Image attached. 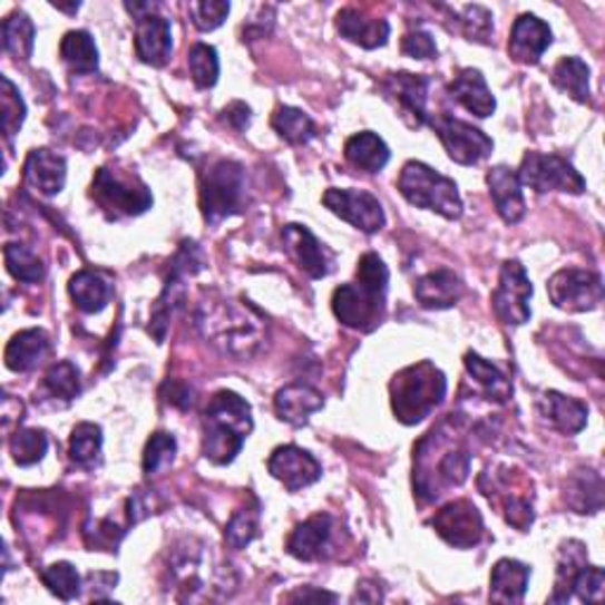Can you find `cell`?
Listing matches in <instances>:
<instances>
[{
	"label": "cell",
	"instance_id": "4",
	"mask_svg": "<svg viewBox=\"0 0 605 605\" xmlns=\"http://www.w3.org/2000/svg\"><path fill=\"white\" fill-rule=\"evenodd\" d=\"M251 431V404L234 390H218L204 412V457L216 466L232 463Z\"/></svg>",
	"mask_w": 605,
	"mask_h": 605
},
{
	"label": "cell",
	"instance_id": "5",
	"mask_svg": "<svg viewBox=\"0 0 605 605\" xmlns=\"http://www.w3.org/2000/svg\"><path fill=\"white\" fill-rule=\"evenodd\" d=\"M445 393L447 379L431 360L404 367L390 381V404L396 419L404 426H417L431 417L445 400Z\"/></svg>",
	"mask_w": 605,
	"mask_h": 605
},
{
	"label": "cell",
	"instance_id": "53",
	"mask_svg": "<svg viewBox=\"0 0 605 605\" xmlns=\"http://www.w3.org/2000/svg\"><path fill=\"white\" fill-rule=\"evenodd\" d=\"M192 396H194L192 388L185 383H178V381H166L162 388V398L175 407H180V409H189L194 404Z\"/></svg>",
	"mask_w": 605,
	"mask_h": 605
},
{
	"label": "cell",
	"instance_id": "34",
	"mask_svg": "<svg viewBox=\"0 0 605 605\" xmlns=\"http://www.w3.org/2000/svg\"><path fill=\"white\" fill-rule=\"evenodd\" d=\"M463 364H466V372L474 377V381L480 386V390L487 396V400H492L497 404H504V402L511 400L514 383L504 372H499V369L492 362H487L478 353H466Z\"/></svg>",
	"mask_w": 605,
	"mask_h": 605
},
{
	"label": "cell",
	"instance_id": "30",
	"mask_svg": "<svg viewBox=\"0 0 605 605\" xmlns=\"http://www.w3.org/2000/svg\"><path fill=\"white\" fill-rule=\"evenodd\" d=\"M530 568L520 560L501 558L495 563L490 575V601L495 603H523L525 592H528Z\"/></svg>",
	"mask_w": 605,
	"mask_h": 605
},
{
	"label": "cell",
	"instance_id": "55",
	"mask_svg": "<svg viewBox=\"0 0 605 605\" xmlns=\"http://www.w3.org/2000/svg\"><path fill=\"white\" fill-rule=\"evenodd\" d=\"M286 601H339L336 594H331V592H312V589H299L294 594H289Z\"/></svg>",
	"mask_w": 605,
	"mask_h": 605
},
{
	"label": "cell",
	"instance_id": "1",
	"mask_svg": "<svg viewBox=\"0 0 605 605\" xmlns=\"http://www.w3.org/2000/svg\"><path fill=\"white\" fill-rule=\"evenodd\" d=\"M471 459L468 436L450 414L414 445V497L431 504L463 485L471 474Z\"/></svg>",
	"mask_w": 605,
	"mask_h": 605
},
{
	"label": "cell",
	"instance_id": "28",
	"mask_svg": "<svg viewBox=\"0 0 605 605\" xmlns=\"http://www.w3.org/2000/svg\"><path fill=\"white\" fill-rule=\"evenodd\" d=\"M324 407V398L320 390L305 383H291L277 390L275 396V412L282 421L291 426L308 423L310 414H315L318 409Z\"/></svg>",
	"mask_w": 605,
	"mask_h": 605
},
{
	"label": "cell",
	"instance_id": "18",
	"mask_svg": "<svg viewBox=\"0 0 605 605\" xmlns=\"http://www.w3.org/2000/svg\"><path fill=\"white\" fill-rule=\"evenodd\" d=\"M267 471L277 478L289 492H299L303 487L315 485L322 478V463L296 445L277 447L267 459Z\"/></svg>",
	"mask_w": 605,
	"mask_h": 605
},
{
	"label": "cell",
	"instance_id": "23",
	"mask_svg": "<svg viewBox=\"0 0 605 605\" xmlns=\"http://www.w3.org/2000/svg\"><path fill=\"white\" fill-rule=\"evenodd\" d=\"M487 187L506 225H516L525 216V197L518 173L509 166H495L487 170Z\"/></svg>",
	"mask_w": 605,
	"mask_h": 605
},
{
	"label": "cell",
	"instance_id": "49",
	"mask_svg": "<svg viewBox=\"0 0 605 605\" xmlns=\"http://www.w3.org/2000/svg\"><path fill=\"white\" fill-rule=\"evenodd\" d=\"M459 27L468 41L476 43H490V38L495 33L492 25V12L482 8V6H468L459 14Z\"/></svg>",
	"mask_w": 605,
	"mask_h": 605
},
{
	"label": "cell",
	"instance_id": "40",
	"mask_svg": "<svg viewBox=\"0 0 605 605\" xmlns=\"http://www.w3.org/2000/svg\"><path fill=\"white\" fill-rule=\"evenodd\" d=\"M6 267L10 275L17 280V282H25V284H36L41 282L43 275H46V267H43V261L36 256V251H31L29 246L25 244H8L6 251Z\"/></svg>",
	"mask_w": 605,
	"mask_h": 605
},
{
	"label": "cell",
	"instance_id": "8",
	"mask_svg": "<svg viewBox=\"0 0 605 605\" xmlns=\"http://www.w3.org/2000/svg\"><path fill=\"white\" fill-rule=\"evenodd\" d=\"M90 197L107 213L109 221L143 216L154 204L149 187L138 175H124L107 166L95 173Z\"/></svg>",
	"mask_w": 605,
	"mask_h": 605
},
{
	"label": "cell",
	"instance_id": "6",
	"mask_svg": "<svg viewBox=\"0 0 605 605\" xmlns=\"http://www.w3.org/2000/svg\"><path fill=\"white\" fill-rule=\"evenodd\" d=\"M398 189L417 208L436 211L447 221H457L461 216L463 204L457 183L421 162L404 164L398 178Z\"/></svg>",
	"mask_w": 605,
	"mask_h": 605
},
{
	"label": "cell",
	"instance_id": "37",
	"mask_svg": "<svg viewBox=\"0 0 605 605\" xmlns=\"http://www.w3.org/2000/svg\"><path fill=\"white\" fill-rule=\"evenodd\" d=\"M565 501L577 514H598L603 506V480L596 471H579L568 482Z\"/></svg>",
	"mask_w": 605,
	"mask_h": 605
},
{
	"label": "cell",
	"instance_id": "51",
	"mask_svg": "<svg viewBox=\"0 0 605 605\" xmlns=\"http://www.w3.org/2000/svg\"><path fill=\"white\" fill-rule=\"evenodd\" d=\"M603 587H605L603 568L587 563L573 582V594H577V598L584 601V603H601L603 601Z\"/></svg>",
	"mask_w": 605,
	"mask_h": 605
},
{
	"label": "cell",
	"instance_id": "11",
	"mask_svg": "<svg viewBox=\"0 0 605 605\" xmlns=\"http://www.w3.org/2000/svg\"><path fill=\"white\" fill-rule=\"evenodd\" d=\"M533 282L520 261H506L499 272V284L492 294V308L499 322L509 326H523L530 322Z\"/></svg>",
	"mask_w": 605,
	"mask_h": 605
},
{
	"label": "cell",
	"instance_id": "39",
	"mask_svg": "<svg viewBox=\"0 0 605 605\" xmlns=\"http://www.w3.org/2000/svg\"><path fill=\"white\" fill-rule=\"evenodd\" d=\"M272 128L289 145H305L315 138V124L303 109L296 107H280L272 114Z\"/></svg>",
	"mask_w": 605,
	"mask_h": 605
},
{
	"label": "cell",
	"instance_id": "33",
	"mask_svg": "<svg viewBox=\"0 0 605 605\" xmlns=\"http://www.w3.org/2000/svg\"><path fill=\"white\" fill-rule=\"evenodd\" d=\"M587 546L577 539L563 541L558 549V563H556V587L552 594V603H568L573 596V582L579 575V570L587 565Z\"/></svg>",
	"mask_w": 605,
	"mask_h": 605
},
{
	"label": "cell",
	"instance_id": "29",
	"mask_svg": "<svg viewBox=\"0 0 605 605\" xmlns=\"http://www.w3.org/2000/svg\"><path fill=\"white\" fill-rule=\"evenodd\" d=\"M69 296L78 310L88 312V315H95V312H100L109 305L114 296V284L105 272L81 270V272H76L69 282Z\"/></svg>",
	"mask_w": 605,
	"mask_h": 605
},
{
	"label": "cell",
	"instance_id": "26",
	"mask_svg": "<svg viewBox=\"0 0 605 605\" xmlns=\"http://www.w3.org/2000/svg\"><path fill=\"white\" fill-rule=\"evenodd\" d=\"M539 412L565 436H577L579 431H584V426L589 421L587 404L563 393H556V390H546L539 398Z\"/></svg>",
	"mask_w": 605,
	"mask_h": 605
},
{
	"label": "cell",
	"instance_id": "47",
	"mask_svg": "<svg viewBox=\"0 0 605 605\" xmlns=\"http://www.w3.org/2000/svg\"><path fill=\"white\" fill-rule=\"evenodd\" d=\"M175 452H178V442L170 433L156 431L152 433V438L147 440L145 455H143V471L145 476H156L162 474L164 468H168L175 459Z\"/></svg>",
	"mask_w": 605,
	"mask_h": 605
},
{
	"label": "cell",
	"instance_id": "46",
	"mask_svg": "<svg viewBox=\"0 0 605 605\" xmlns=\"http://www.w3.org/2000/svg\"><path fill=\"white\" fill-rule=\"evenodd\" d=\"M0 84H3V92H0V111H3V116L0 119H3L6 138L12 140L27 119V105L8 76L0 78Z\"/></svg>",
	"mask_w": 605,
	"mask_h": 605
},
{
	"label": "cell",
	"instance_id": "2",
	"mask_svg": "<svg viewBox=\"0 0 605 605\" xmlns=\"http://www.w3.org/2000/svg\"><path fill=\"white\" fill-rule=\"evenodd\" d=\"M197 326L221 353L246 360L265 343V320L251 305L234 299H208L197 310Z\"/></svg>",
	"mask_w": 605,
	"mask_h": 605
},
{
	"label": "cell",
	"instance_id": "41",
	"mask_svg": "<svg viewBox=\"0 0 605 605\" xmlns=\"http://www.w3.org/2000/svg\"><path fill=\"white\" fill-rule=\"evenodd\" d=\"M103 452V428L90 421L78 423L69 438V457L78 466H92Z\"/></svg>",
	"mask_w": 605,
	"mask_h": 605
},
{
	"label": "cell",
	"instance_id": "32",
	"mask_svg": "<svg viewBox=\"0 0 605 605\" xmlns=\"http://www.w3.org/2000/svg\"><path fill=\"white\" fill-rule=\"evenodd\" d=\"M343 154L350 166L364 173H379L390 162L388 145L372 130H362L348 138Z\"/></svg>",
	"mask_w": 605,
	"mask_h": 605
},
{
	"label": "cell",
	"instance_id": "7",
	"mask_svg": "<svg viewBox=\"0 0 605 605\" xmlns=\"http://www.w3.org/2000/svg\"><path fill=\"white\" fill-rule=\"evenodd\" d=\"M202 213L204 221L218 225L240 213L246 202V173L237 162L221 159L211 164L202 178Z\"/></svg>",
	"mask_w": 605,
	"mask_h": 605
},
{
	"label": "cell",
	"instance_id": "44",
	"mask_svg": "<svg viewBox=\"0 0 605 605\" xmlns=\"http://www.w3.org/2000/svg\"><path fill=\"white\" fill-rule=\"evenodd\" d=\"M48 452V436L36 428H19L10 438V455L19 466H33Z\"/></svg>",
	"mask_w": 605,
	"mask_h": 605
},
{
	"label": "cell",
	"instance_id": "24",
	"mask_svg": "<svg viewBox=\"0 0 605 605\" xmlns=\"http://www.w3.org/2000/svg\"><path fill=\"white\" fill-rule=\"evenodd\" d=\"M336 29L350 43H355L364 50L383 48L390 38V25L388 19L367 17L362 10L343 8L336 17Z\"/></svg>",
	"mask_w": 605,
	"mask_h": 605
},
{
	"label": "cell",
	"instance_id": "50",
	"mask_svg": "<svg viewBox=\"0 0 605 605\" xmlns=\"http://www.w3.org/2000/svg\"><path fill=\"white\" fill-rule=\"evenodd\" d=\"M189 14H192L194 27H197L199 31H213L227 19L230 3H225V0H202V3H189Z\"/></svg>",
	"mask_w": 605,
	"mask_h": 605
},
{
	"label": "cell",
	"instance_id": "17",
	"mask_svg": "<svg viewBox=\"0 0 605 605\" xmlns=\"http://www.w3.org/2000/svg\"><path fill=\"white\" fill-rule=\"evenodd\" d=\"M431 528L455 549H474L485 537L482 516L468 499L442 506L431 518Z\"/></svg>",
	"mask_w": 605,
	"mask_h": 605
},
{
	"label": "cell",
	"instance_id": "19",
	"mask_svg": "<svg viewBox=\"0 0 605 605\" xmlns=\"http://www.w3.org/2000/svg\"><path fill=\"white\" fill-rule=\"evenodd\" d=\"M284 248L294 263L312 280H322L331 272V256L324 244L305 225H284L282 230Z\"/></svg>",
	"mask_w": 605,
	"mask_h": 605
},
{
	"label": "cell",
	"instance_id": "25",
	"mask_svg": "<svg viewBox=\"0 0 605 605\" xmlns=\"http://www.w3.org/2000/svg\"><path fill=\"white\" fill-rule=\"evenodd\" d=\"M417 301L428 310L455 308L463 296V282L455 270H436L414 284Z\"/></svg>",
	"mask_w": 605,
	"mask_h": 605
},
{
	"label": "cell",
	"instance_id": "52",
	"mask_svg": "<svg viewBox=\"0 0 605 605\" xmlns=\"http://www.w3.org/2000/svg\"><path fill=\"white\" fill-rule=\"evenodd\" d=\"M402 55L412 57V60H433L438 57V46L428 31H409L402 38Z\"/></svg>",
	"mask_w": 605,
	"mask_h": 605
},
{
	"label": "cell",
	"instance_id": "21",
	"mask_svg": "<svg viewBox=\"0 0 605 605\" xmlns=\"http://www.w3.org/2000/svg\"><path fill=\"white\" fill-rule=\"evenodd\" d=\"M334 530H336V523L329 514L312 516L289 535L286 552L299 560H305V563L326 558L331 554Z\"/></svg>",
	"mask_w": 605,
	"mask_h": 605
},
{
	"label": "cell",
	"instance_id": "31",
	"mask_svg": "<svg viewBox=\"0 0 605 605\" xmlns=\"http://www.w3.org/2000/svg\"><path fill=\"white\" fill-rule=\"evenodd\" d=\"M50 353V339L43 329H25L6 348V367L12 372H31Z\"/></svg>",
	"mask_w": 605,
	"mask_h": 605
},
{
	"label": "cell",
	"instance_id": "54",
	"mask_svg": "<svg viewBox=\"0 0 605 605\" xmlns=\"http://www.w3.org/2000/svg\"><path fill=\"white\" fill-rule=\"evenodd\" d=\"M223 119L237 130H244L251 119V109L244 103H232L230 107L223 109Z\"/></svg>",
	"mask_w": 605,
	"mask_h": 605
},
{
	"label": "cell",
	"instance_id": "16",
	"mask_svg": "<svg viewBox=\"0 0 605 605\" xmlns=\"http://www.w3.org/2000/svg\"><path fill=\"white\" fill-rule=\"evenodd\" d=\"M322 202L331 213H334V216H339L341 221L350 223L367 234H374L386 225L383 206L372 192L329 187L322 194Z\"/></svg>",
	"mask_w": 605,
	"mask_h": 605
},
{
	"label": "cell",
	"instance_id": "22",
	"mask_svg": "<svg viewBox=\"0 0 605 605\" xmlns=\"http://www.w3.org/2000/svg\"><path fill=\"white\" fill-rule=\"evenodd\" d=\"M67 183V162L65 156L50 149H33L25 162V185L41 194V197H55L65 189Z\"/></svg>",
	"mask_w": 605,
	"mask_h": 605
},
{
	"label": "cell",
	"instance_id": "9",
	"mask_svg": "<svg viewBox=\"0 0 605 605\" xmlns=\"http://www.w3.org/2000/svg\"><path fill=\"white\" fill-rule=\"evenodd\" d=\"M518 180L520 185L530 187L539 194L544 192H568V194H582L587 189V180L582 178V173L558 154H541V152H528L523 156Z\"/></svg>",
	"mask_w": 605,
	"mask_h": 605
},
{
	"label": "cell",
	"instance_id": "20",
	"mask_svg": "<svg viewBox=\"0 0 605 605\" xmlns=\"http://www.w3.org/2000/svg\"><path fill=\"white\" fill-rule=\"evenodd\" d=\"M554 43V33L544 19L535 14H520L509 38V57L518 65L533 67L541 60V55Z\"/></svg>",
	"mask_w": 605,
	"mask_h": 605
},
{
	"label": "cell",
	"instance_id": "38",
	"mask_svg": "<svg viewBox=\"0 0 605 605\" xmlns=\"http://www.w3.org/2000/svg\"><path fill=\"white\" fill-rule=\"evenodd\" d=\"M0 33H3L6 52H10L14 60H29L36 43V27L27 12H12L6 17Z\"/></svg>",
	"mask_w": 605,
	"mask_h": 605
},
{
	"label": "cell",
	"instance_id": "48",
	"mask_svg": "<svg viewBox=\"0 0 605 605\" xmlns=\"http://www.w3.org/2000/svg\"><path fill=\"white\" fill-rule=\"evenodd\" d=\"M258 518H261L258 506L234 511L225 530V541L232 546V549H246V546L258 537Z\"/></svg>",
	"mask_w": 605,
	"mask_h": 605
},
{
	"label": "cell",
	"instance_id": "12",
	"mask_svg": "<svg viewBox=\"0 0 605 605\" xmlns=\"http://www.w3.org/2000/svg\"><path fill=\"white\" fill-rule=\"evenodd\" d=\"M431 128L438 133L447 156H450L455 164L476 166L495 149L492 138H487L480 128L455 119L450 114H440L431 119Z\"/></svg>",
	"mask_w": 605,
	"mask_h": 605
},
{
	"label": "cell",
	"instance_id": "3",
	"mask_svg": "<svg viewBox=\"0 0 605 605\" xmlns=\"http://www.w3.org/2000/svg\"><path fill=\"white\" fill-rule=\"evenodd\" d=\"M388 267L377 253H364L358 263V280L334 291L331 308L341 324L369 334L386 315Z\"/></svg>",
	"mask_w": 605,
	"mask_h": 605
},
{
	"label": "cell",
	"instance_id": "42",
	"mask_svg": "<svg viewBox=\"0 0 605 605\" xmlns=\"http://www.w3.org/2000/svg\"><path fill=\"white\" fill-rule=\"evenodd\" d=\"M187 65H189L194 84H197L199 88H213L218 84L221 60H218V50L213 46H206V43L192 46L187 55Z\"/></svg>",
	"mask_w": 605,
	"mask_h": 605
},
{
	"label": "cell",
	"instance_id": "35",
	"mask_svg": "<svg viewBox=\"0 0 605 605\" xmlns=\"http://www.w3.org/2000/svg\"><path fill=\"white\" fill-rule=\"evenodd\" d=\"M589 76H592V71H589L587 62H582L579 57H563V60L552 71V81L560 92L570 95L575 103L589 105L592 103Z\"/></svg>",
	"mask_w": 605,
	"mask_h": 605
},
{
	"label": "cell",
	"instance_id": "36",
	"mask_svg": "<svg viewBox=\"0 0 605 605\" xmlns=\"http://www.w3.org/2000/svg\"><path fill=\"white\" fill-rule=\"evenodd\" d=\"M60 57L74 74H95L97 67H100L97 46L88 31L65 33L60 43Z\"/></svg>",
	"mask_w": 605,
	"mask_h": 605
},
{
	"label": "cell",
	"instance_id": "13",
	"mask_svg": "<svg viewBox=\"0 0 605 605\" xmlns=\"http://www.w3.org/2000/svg\"><path fill=\"white\" fill-rule=\"evenodd\" d=\"M126 10L135 19V52L140 62L164 67L173 52L170 22L156 12L154 3H126Z\"/></svg>",
	"mask_w": 605,
	"mask_h": 605
},
{
	"label": "cell",
	"instance_id": "14",
	"mask_svg": "<svg viewBox=\"0 0 605 605\" xmlns=\"http://www.w3.org/2000/svg\"><path fill=\"white\" fill-rule=\"evenodd\" d=\"M546 291L556 308L568 312L596 310L603 303V280L592 270H558L546 284Z\"/></svg>",
	"mask_w": 605,
	"mask_h": 605
},
{
	"label": "cell",
	"instance_id": "45",
	"mask_svg": "<svg viewBox=\"0 0 605 605\" xmlns=\"http://www.w3.org/2000/svg\"><path fill=\"white\" fill-rule=\"evenodd\" d=\"M41 579L48 592L62 601H74L78 592H81V575H78L74 565L67 560L48 565L46 570H41Z\"/></svg>",
	"mask_w": 605,
	"mask_h": 605
},
{
	"label": "cell",
	"instance_id": "10",
	"mask_svg": "<svg viewBox=\"0 0 605 605\" xmlns=\"http://www.w3.org/2000/svg\"><path fill=\"white\" fill-rule=\"evenodd\" d=\"M199 270H204V256H202L199 244L183 242L178 253H175V258H173L170 275L166 280L164 294L154 305L152 331H154V336L159 343L166 339V329H168L170 318L175 315V310H178L185 303V294H187L185 280L192 277V275H197Z\"/></svg>",
	"mask_w": 605,
	"mask_h": 605
},
{
	"label": "cell",
	"instance_id": "43",
	"mask_svg": "<svg viewBox=\"0 0 605 605\" xmlns=\"http://www.w3.org/2000/svg\"><path fill=\"white\" fill-rule=\"evenodd\" d=\"M43 383L52 398H60L65 402H71L81 396V372H78L76 364H71L69 360L55 362L46 372Z\"/></svg>",
	"mask_w": 605,
	"mask_h": 605
},
{
	"label": "cell",
	"instance_id": "27",
	"mask_svg": "<svg viewBox=\"0 0 605 605\" xmlns=\"http://www.w3.org/2000/svg\"><path fill=\"white\" fill-rule=\"evenodd\" d=\"M450 95L455 103H459L466 111L476 114L478 119H487L497 109L495 95L487 88L485 76L478 69H461L450 84Z\"/></svg>",
	"mask_w": 605,
	"mask_h": 605
},
{
	"label": "cell",
	"instance_id": "15",
	"mask_svg": "<svg viewBox=\"0 0 605 605\" xmlns=\"http://www.w3.org/2000/svg\"><path fill=\"white\" fill-rule=\"evenodd\" d=\"M428 88H431V78L409 71L388 74L381 81L386 100L398 107L409 128H421L431 124V114H428Z\"/></svg>",
	"mask_w": 605,
	"mask_h": 605
}]
</instances>
